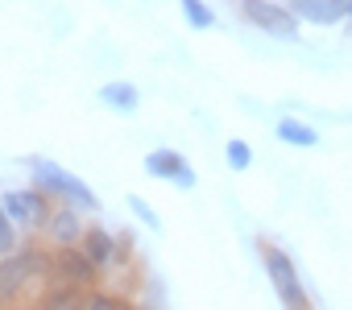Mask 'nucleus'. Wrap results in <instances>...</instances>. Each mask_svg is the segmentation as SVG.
Listing matches in <instances>:
<instances>
[{
	"label": "nucleus",
	"mask_w": 352,
	"mask_h": 310,
	"mask_svg": "<svg viewBox=\"0 0 352 310\" xmlns=\"http://www.w3.org/2000/svg\"><path fill=\"white\" fill-rule=\"evenodd\" d=\"M30 182H34L42 195H50L54 203L79 207V211H87V215L100 211V195H96L83 178H75L67 166H58V162H50V158H34V162H30Z\"/></svg>",
	"instance_id": "1"
},
{
	"label": "nucleus",
	"mask_w": 352,
	"mask_h": 310,
	"mask_svg": "<svg viewBox=\"0 0 352 310\" xmlns=\"http://www.w3.org/2000/svg\"><path fill=\"white\" fill-rule=\"evenodd\" d=\"M257 257H261V269H265V277H270L282 310H311V294H307V285H302L298 265L290 261V252L278 248V244H270V240H257Z\"/></svg>",
	"instance_id": "2"
},
{
	"label": "nucleus",
	"mask_w": 352,
	"mask_h": 310,
	"mask_svg": "<svg viewBox=\"0 0 352 310\" xmlns=\"http://www.w3.org/2000/svg\"><path fill=\"white\" fill-rule=\"evenodd\" d=\"M38 294H42V281L30 269L21 248L13 257H0V310H30Z\"/></svg>",
	"instance_id": "3"
},
{
	"label": "nucleus",
	"mask_w": 352,
	"mask_h": 310,
	"mask_svg": "<svg viewBox=\"0 0 352 310\" xmlns=\"http://www.w3.org/2000/svg\"><path fill=\"white\" fill-rule=\"evenodd\" d=\"M236 9H241V17L257 29V34H265V38H274V42H298L302 34V21L290 13V5H282V0H236Z\"/></svg>",
	"instance_id": "4"
},
{
	"label": "nucleus",
	"mask_w": 352,
	"mask_h": 310,
	"mask_svg": "<svg viewBox=\"0 0 352 310\" xmlns=\"http://www.w3.org/2000/svg\"><path fill=\"white\" fill-rule=\"evenodd\" d=\"M0 203H5L9 219H13L25 236H42V232H46V219H50V211H54V199L42 195L34 182H30V187L5 191V195H0Z\"/></svg>",
	"instance_id": "5"
},
{
	"label": "nucleus",
	"mask_w": 352,
	"mask_h": 310,
	"mask_svg": "<svg viewBox=\"0 0 352 310\" xmlns=\"http://www.w3.org/2000/svg\"><path fill=\"white\" fill-rule=\"evenodd\" d=\"M100 265L87 257V248L83 244H71V248H54V281H67V285H83V289H91V285H100Z\"/></svg>",
	"instance_id": "6"
},
{
	"label": "nucleus",
	"mask_w": 352,
	"mask_h": 310,
	"mask_svg": "<svg viewBox=\"0 0 352 310\" xmlns=\"http://www.w3.org/2000/svg\"><path fill=\"white\" fill-rule=\"evenodd\" d=\"M83 232H87V211L67 207V203H54L42 240H46L50 248H71V244H83Z\"/></svg>",
	"instance_id": "7"
},
{
	"label": "nucleus",
	"mask_w": 352,
	"mask_h": 310,
	"mask_svg": "<svg viewBox=\"0 0 352 310\" xmlns=\"http://www.w3.org/2000/svg\"><path fill=\"white\" fill-rule=\"evenodd\" d=\"M83 248H87V257L100 265L104 277H108V273H120V236H116L112 228H104V224H87V232H83Z\"/></svg>",
	"instance_id": "8"
},
{
	"label": "nucleus",
	"mask_w": 352,
	"mask_h": 310,
	"mask_svg": "<svg viewBox=\"0 0 352 310\" xmlns=\"http://www.w3.org/2000/svg\"><path fill=\"white\" fill-rule=\"evenodd\" d=\"M30 310H87V289L67 285V281H50V285H42V294L34 298Z\"/></svg>",
	"instance_id": "9"
},
{
	"label": "nucleus",
	"mask_w": 352,
	"mask_h": 310,
	"mask_svg": "<svg viewBox=\"0 0 352 310\" xmlns=\"http://www.w3.org/2000/svg\"><path fill=\"white\" fill-rule=\"evenodd\" d=\"M96 99H100L108 112H116V116H137V108H141V91H137V83H129V79H108V83L96 91Z\"/></svg>",
	"instance_id": "10"
},
{
	"label": "nucleus",
	"mask_w": 352,
	"mask_h": 310,
	"mask_svg": "<svg viewBox=\"0 0 352 310\" xmlns=\"http://www.w3.org/2000/svg\"><path fill=\"white\" fill-rule=\"evenodd\" d=\"M187 166H191V162L183 158V153H179V149H166V145H162V149H149V153H145V162H141V170H145L149 178L170 182V187H174V178H179Z\"/></svg>",
	"instance_id": "11"
},
{
	"label": "nucleus",
	"mask_w": 352,
	"mask_h": 310,
	"mask_svg": "<svg viewBox=\"0 0 352 310\" xmlns=\"http://www.w3.org/2000/svg\"><path fill=\"white\" fill-rule=\"evenodd\" d=\"M274 136L282 141V145H294V149H319V128H311L307 120H298V116H282L278 124H274Z\"/></svg>",
	"instance_id": "12"
},
{
	"label": "nucleus",
	"mask_w": 352,
	"mask_h": 310,
	"mask_svg": "<svg viewBox=\"0 0 352 310\" xmlns=\"http://www.w3.org/2000/svg\"><path fill=\"white\" fill-rule=\"evenodd\" d=\"M286 5L302 25H344L336 13V0H286Z\"/></svg>",
	"instance_id": "13"
},
{
	"label": "nucleus",
	"mask_w": 352,
	"mask_h": 310,
	"mask_svg": "<svg viewBox=\"0 0 352 310\" xmlns=\"http://www.w3.org/2000/svg\"><path fill=\"white\" fill-rule=\"evenodd\" d=\"M179 13H183V21H187L195 34L216 29V9L208 5V0H179Z\"/></svg>",
	"instance_id": "14"
},
{
	"label": "nucleus",
	"mask_w": 352,
	"mask_h": 310,
	"mask_svg": "<svg viewBox=\"0 0 352 310\" xmlns=\"http://www.w3.org/2000/svg\"><path fill=\"white\" fill-rule=\"evenodd\" d=\"M224 166H228L232 174H245V170L253 166V145H249L245 136H228V141H224Z\"/></svg>",
	"instance_id": "15"
},
{
	"label": "nucleus",
	"mask_w": 352,
	"mask_h": 310,
	"mask_svg": "<svg viewBox=\"0 0 352 310\" xmlns=\"http://www.w3.org/2000/svg\"><path fill=\"white\" fill-rule=\"evenodd\" d=\"M129 294L112 289V285H91L87 289V310H124Z\"/></svg>",
	"instance_id": "16"
},
{
	"label": "nucleus",
	"mask_w": 352,
	"mask_h": 310,
	"mask_svg": "<svg viewBox=\"0 0 352 310\" xmlns=\"http://www.w3.org/2000/svg\"><path fill=\"white\" fill-rule=\"evenodd\" d=\"M21 228L9 219V211H5V203H0V257H13L17 248H21Z\"/></svg>",
	"instance_id": "17"
},
{
	"label": "nucleus",
	"mask_w": 352,
	"mask_h": 310,
	"mask_svg": "<svg viewBox=\"0 0 352 310\" xmlns=\"http://www.w3.org/2000/svg\"><path fill=\"white\" fill-rule=\"evenodd\" d=\"M129 211L137 215V224H141V228H149V232H162V215H157V211H153V207H149L141 195H129Z\"/></svg>",
	"instance_id": "18"
},
{
	"label": "nucleus",
	"mask_w": 352,
	"mask_h": 310,
	"mask_svg": "<svg viewBox=\"0 0 352 310\" xmlns=\"http://www.w3.org/2000/svg\"><path fill=\"white\" fill-rule=\"evenodd\" d=\"M174 187H179V191H195V187H199V174H195V170L187 166V170H183L179 178H174Z\"/></svg>",
	"instance_id": "19"
},
{
	"label": "nucleus",
	"mask_w": 352,
	"mask_h": 310,
	"mask_svg": "<svg viewBox=\"0 0 352 310\" xmlns=\"http://www.w3.org/2000/svg\"><path fill=\"white\" fill-rule=\"evenodd\" d=\"M336 13H340V21L348 25V21H352V0H336Z\"/></svg>",
	"instance_id": "20"
},
{
	"label": "nucleus",
	"mask_w": 352,
	"mask_h": 310,
	"mask_svg": "<svg viewBox=\"0 0 352 310\" xmlns=\"http://www.w3.org/2000/svg\"><path fill=\"white\" fill-rule=\"evenodd\" d=\"M124 310H145V306H141L137 298H129V302H124Z\"/></svg>",
	"instance_id": "21"
},
{
	"label": "nucleus",
	"mask_w": 352,
	"mask_h": 310,
	"mask_svg": "<svg viewBox=\"0 0 352 310\" xmlns=\"http://www.w3.org/2000/svg\"><path fill=\"white\" fill-rule=\"evenodd\" d=\"M348 38H352V21H348Z\"/></svg>",
	"instance_id": "22"
}]
</instances>
